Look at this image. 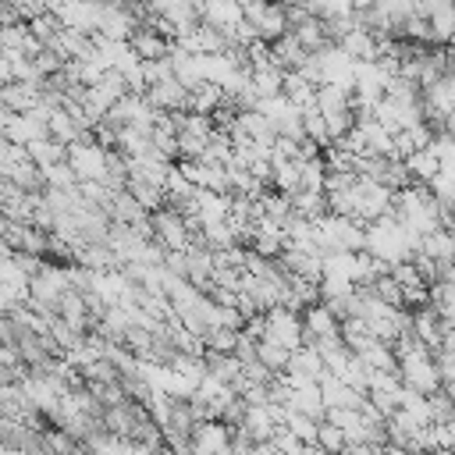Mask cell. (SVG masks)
Here are the masks:
<instances>
[{"mask_svg":"<svg viewBox=\"0 0 455 455\" xmlns=\"http://www.w3.org/2000/svg\"><path fill=\"white\" fill-rule=\"evenodd\" d=\"M395 213H398L402 224H405L412 235H419V238H427V235H434V231L444 228L441 206H437L434 192L423 188V185H412V188L398 192V196H395Z\"/></svg>","mask_w":455,"mask_h":455,"instance_id":"obj_1","label":"cell"},{"mask_svg":"<svg viewBox=\"0 0 455 455\" xmlns=\"http://www.w3.org/2000/svg\"><path fill=\"white\" fill-rule=\"evenodd\" d=\"M107 156H110V149H103L92 135H85L82 142H75V146H68V167L75 171V178H78V185L82 181H107Z\"/></svg>","mask_w":455,"mask_h":455,"instance_id":"obj_2","label":"cell"},{"mask_svg":"<svg viewBox=\"0 0 455 455\" xmlns=\"http://www.w3.org/2000/svg\"><path fill=\"white\" fill-rule=\"evenodd\" d=\"M259 341H274V345L295 352V348L306 345V323H302L299 313L277 306V309L263 313V338H259Z\"/></svg>","mask_w":455,"mask_h":455,"instance_id":"obj_3","label":"cell"},{"mask_svg":"<svg viewBox=\"0 0 455 455\" xmlns=\"http://www.w3.org/2000/svg\"><path fill=\"white\" fill-rule=\"evenodd\" d=\"M395 210V192L373 178H359L355 181V220L359 224H377L380 217H387Z\"/></svg>","mask_w":455,"mask_h":455,"instance_id":"obj_4","label":"cell"},{"mask_svg":"<svg viewBox=\"0 0 455 455\" xmlns=\"http://www.w3.org/2000/svg\"><path fill=\"white\" fill-rule=\"evenodd\" d=\"M245 7V21L252 25V32L259 36V43L274 46L277 39H284L291 32L288 25V7H277V4H242Z\"/></svg>","mask_w":455,"mask_h":455,"instance_id":"obj_5","label":"cell"},{"mask_svg":"<svg viewBox=\"0 0 455 455\" xmlns=\"http://www.w3.org/2000/svg\"><path fill=\"white\" fill-rule=\"evenodd\" d=\"M149 224H153V242H160L167 252H185L192 245V231H188V217L185 213L164 206V210H156L149 217Z\"/></svg>","mask_w":455,"mask_h":455,"instance_id":"obj_6","label":"cell"},{"mask_svg":"<svg viewBox=\"0 0 455 455\" xmlns=\"http://www.w3.org/2000/svg\"><path fill=\"white\" fill-rule=\"evenodd\" d=\"M231 444H235V430L224 427L220 419L199 423L192 434V455H224Z\"/></svg>","mask_w":455,"mask_h":455,"instance_id":"obj_7","label":"cell"},{"mask_svg":"<svg viewBox=\"0 0 455 455\" xmlns=\"http://www.w3.org/2000/svg\"><path fill=\"white\" fill-rule=\"evenodd\" d=\"M199 18H203V25L217 28V32H224L231 39V32L245 21V7L231 4V0H213V4H199Z\"/></svg>","mask_w":455,"mask_h":455,"instance_id":"obj_8","label":"cell"},{"mask_svg":"<svg viewBox=\"0 0 455 455\" xmlns=\"http://www.w3.org/2000/svg\"><path fill=\"white\" fill-rule=\"evenodd\" d=\"M277 263H281V267H284L291 277H299V281H313V284H320V281H323V256H320V252L284 249Z\"/></svg>","mask_w":455,"mask_h":455,"instance_id":"obj_9","label":"cell"},{"mask_svg":"<svg viewBox=\"0 0 455 455\" xmlns=\"http://www.w3.org/2000/svg\"><path fill=\"white\" fill-rule=\"evenodd\" d=\"M302 323H306V345H316V341H327V338H341V320L323 302L306 309Z\"/></svg>","mask_w":455,"mask_h":455,"instance_id":"obj_10","label":"cell"},{"mask_svg":"<svg viewBox=\"0 0 455 455\" xmlns=\"http://www.w3.org/2000/svg\"><path fill=\"white\" fill-rule=\"evenodd\" d=\"M128 46H132L142 60H164V57H171V46H174V43H171L164 32H156L149 21H142L139 32L128 39Z\"/></svg>","mask_w":455,"mask_h":455,"instance_id":"obj_11","label":"cell"},{"mask_svg":"<svg viewBox=\"0 0 455 455\" xmlns=\"http://www.w3.org/2000/svg\"><path fill=\"white\" fill-rule=\"evenodd\" d=\"M320 395H323L327 412H331V409H363L366 398H370V395H359L355 387H348L341 377H331V373L320 380Z\"/></svg>","mask_w":455,"mask_h":455,"instance_id":"obj_12","label":"cell"},{"mask_svg":"<svg viewBox=\"0 0 455 455\" xmlns=\"http://www.w3.org/2000/svg\"><path fill=\"white\" fill-rule=\"evenodd\" d=\"M39 89H43V85H32V82L0 85V107L11 110V114H28V110L39 107Z\"/></svg>","mask_w":455,"mask_h":455,"instance_id":"obj_13","label":"cell"},{"mask_svg":"<svg viewBox=\"0 0 455 455\" xmlns=\"http://www.w3.org/2000/svg\"><path fill=\"white\" fill-rule=\"evenodd\" d=\"M419 14L430 21L434 43H455V4H419Z\"/></svg>","mask_w":455,"mask_h":455,"instance_id":"obj_14","label":"cell"},{"mask_svg":"<svg viewBox=\"0 0 455 455\" xmlns=\"http://www.w3.org/2000/svg\"><path fill=\"white\" fill-rule=\"evenodd\" d=\"M291 412H299V416H309V419H316V423H323L327 419V405H323V395H320V384H299V387H291Z\"/></svg>","mask_w":455,"mask_h":455,"instance_id":"obj_15","label":"cell"},{"mask_svg":"<svg viewBox=\"0 0 455 455\" xmlns=\"http://www.w3.org/2000/svg\"><path fill=\"white\" fill-rule=\"evenodd\" d=\"M291 206H295V213H299L302 220H313V224H320V220L331 213L323 192H295V196H291Z\"/></svg>","mask_w":455,"mask_h":455,"instance_id":"obj_16","label":"cell"},{"mask_svg":"<svg viewBox=\"0 0 455 455\" xmlns=\"http://www.w3.org/2000/svg\"><path fill=\"white\" fill-rule=\"evenodd\" d=\"M28 160L46 171V167H57V164H68V146H60L57 139H43L36 146H28Z\"/></svg>","mask_w":455,"mask_h":455,"instance_id":"obj_17","label":"cell"},{"mask_svg":"<svg viewBox=\"0 0 455 455\" xmlns=\"http://www.w3.org/2000/svg\"><path fill=\"white\" fill-rule=\"evenodd\" d=\"M302 128H306V139H309V142L331 146V132H327V121H323V114L316 110V103L302 110Z\"/></svg>","mask_w":455,"mask_h":455,"instance_id":"obj_18","label":"cell"},{"mask_svg":"<svg viewBox=\"0 0 455 455\" xmlns=\"http://www.w3.org/2000/svg\"><path fill=\"white\" fill-rule=\"evenodd\" d=\"M316 448L323 451V455H345V448H348V437L334 427V423H320V434H316Z\"/></svg>","mask_w":455,"mask_h":455,"instance_id":"obj_19","label":"cell"},{"mask_svg":"<svg viewBox=\"0 0 455 455\" xmlns=\"http://www.w3.org/2000/svg\"><path fill=\"white\" fill-rule=\"evenodd\" d=\"M427 405H430V419H434V423H455V398H451L444 387H441L437 395H430Z\"/></svg>","mask_w":455,"mask_h":455,"instance_id":"obj_20","label":"cell"},{"mask_svg":"<svg viewBox=\"0 0 455 455\" xmlns=\"http://www.w3.org/2000/svg\"><path fill=\"white\" fill-rule=\"evenodd\" d=\"M284 427L291 430V437H295V441H302V444H316V434H320V423H316V419H309V416H299V412H291Z\"/></svg>","mask_w":455,"mask_h":455,"instance_id":"obj_21","label":"cell"},{"mask_svg":"<svg viewBox=\"0 0 455 455\" xmlns=\"http://www.w3.org/2000/svg\"><path fill=\"white\" fill-rule=\"evenodd\" d=\"M373 291H377V299H384L387 306H398V309H405V288L391 277V274H384V277H377V284H373Z\"/></svg>","mask_w":455,"mask_h":455,"instance_id":"obj_22","label":"cell"},{"mask_svg":"<svg viewBox=\"0 0 455 455\" xmlns=\"http://www.w3.org/2000/svg\"><path fill=\"white\" fill-rule=\"evenodd\" d=\"M43 178H46V188H75V185H78V178H75V171H71L68 164L46 167Z\"/></svg>","mask_w":455,"mask_h":455,"instance_id":"obj_23","label":"cell"},{"mask_svg":"<svg viewBox=\"0 0 455 455\" xmlns=\"http://www.w3.org/2000/svg\"><path fill=\"white\" fill-rule=\"evenodd\" d=\"M252 455H281L274 444H259V448H252Z\"/></svg>","mask_w":455,"mask_h":455,"instance_id":"obj_24","label":"cell"}]
</instances>
